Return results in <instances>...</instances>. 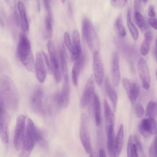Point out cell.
Returning <instances> with one entry per match:
<instances>
[{"label":"cell","mask_w":157,"mask_h":157,"mask_svg":"<svg viewBox=\"0 0 157 157\" xmlns=\"http://www.w3.org/2000/svg\"><path fill=\"white\" fill-rule=\"evenodd\" d=\"M0 107L16 110L19 104V97L17 89L12 79L4 75L0 81Z\"/></svg>","instance_id":"6da1fadb"},{"label":"cell","mask_w":157,"mask_h":157,"mask_svg":"<svg viewBox=\"0 0 157 157\" xmlns=\"http://www.w3.org/2000/svg\"><path fill=\"white\" fill-rule=\"evenodd\" d=\"M43 137L41 132L30 118L28 120L25 136L19 154L21 157H28L35 144L42 141Z\"/></svg>","instance_id":"7a4b0ae2"},{"label":"cell","mask_w":157,"mask_h":157,"mask_svg":"<svg viewBox=\"0 0 157 157\" xmlns=\"http://www.w3.org/2000/svg\"><path fill=\"white\" fill-rule=\"evenodd\" d=\"M17 56L25 68L33 72L35 68L34 59L31 51L30 41L26 34L20 36L17 49Z\"/></svg>","instance_id":"3957f363"},{"label":"cell","mask_w":157,"mask_h":157,"mask_svg":"<svg viewBox=\"0 0 157 157\" xmlns=\"http://www.w3.org/2000/svg\"><path fill=\"white\" fill-rule=\"evenodd\" d=\"M88 117L87 114L83 113L80 117L79 136L82 144L86 152L90 154L92 147L90 140L88 127Z\"/></svg>","instance_id":"277c9868"},{"label":"cell","mask_w":157,"mask_h":157,"mask_svg":"<svg viewBox=\"0 0 157 157\" xmlns=\"http://www.w3.org/2000/svg\"><path fill=\"white\" fill-rule=\"evenodd\" d=\"M82 34L89 48L93 50L97 45L98 39L92 22L87 18H84L82 20Z\"/></svg>","instance_id":"5b68a950"},{"label":"cell","mask_w":157,"mask_h":157,"mask_svg":"<svg viewBox=\"0 0 157 157\" xmlns=\"http://www.w3.org/2000/svg\"><path fill=\"white\" fill-rule=\"evenodd\" d=\"M26 118L22 114L19 115L17 118L14 137L13 145L17 151L21 148L25 132Z\"/></svg>","instance_id":"8992f818"},{"label":"cell","mask_w":157,"mask_h":157,"mask_svg":"<svg viewBox=\"0 0 157 157\" xmlns=\"http://www.w3.org/2000/svg\"><path fill=\"white\" fill-rule=\"evenodd\" d=\"M55 80L56 83L60 82L61 79V68L60 62L56 53L53 42L48 41L47 45Z\"/></svg>","instance_id":"52a82bcc"},{"label":"cell","mask_w":157,"mask_h":157,"mask_svg":"<svg viewBox=\"0 0 157 157\" xmlns=\"http://www.w3.org/2000/svg\"><path fill=\"white\" fill-rule=\"evenodd\" d=\"M94 76L91 75L87 81L80 100L79 106L81 109L86 108L94 95Z\"/></svg>","instance_id":"ba28073f"},{"label":"cell","mask_w":157,"mask_h":157,"mask_svg":"<svg viewBox=\"0 0 157 157\" xmlns=\"http://www.w3.org/2000/svg\"><path fill=\"white\" fill-rule=\"evenodd\" d=\"M137 70L142 87L148 90L150 87L151 78L149 68L145 59L141 58L138 61Z\"/></svg>","instance_id":"9c48e42d"},{"label":"cell","mask_w":157,"mask_h":157,"mask_svg":"<svg viewBox=\"0 0 157 157\" xmlns=\"http://www.w3.org/2000/svg\"><path fill=\"white\" fill-rule=\"evenodd\" d=\"M0 134L1 140L4 144L9 142V127L10 116L4 108L0 107Z\"/></svg>","instance_id":"30bf717a"},{"label":"cell","mask_w":157,"mask_h":157,"mask_svg":"<svg viewBox=\"0 0 157 157\" xmlns=\"http://www.w3.org/2000/svg\"><path fill=\"white\" fill-rule=\"evenodd\" d=\"M93 66L95 80L98 85H100L104 78V69L101 55L97 50L94 52Z\"/></svg>","instance_id":"8fae6325"},{"label":"cell","mask_w":157,"mask_h":157,"mask_svg":"<svg viewBox=\"0 0 157 157\" xmlns=\"http://www.w3.org/2000/svg\"><path fill=\"white\" fill-rule=\"evenodd\" d=\"M44 93L40 87L36 88L32 93L30 103L33 110L36 113H42L44 111Z\"/></svg>","instance_id":"7c38bea8"},{"label":"cell","mask_w":157,"mask_h":157,"mask_svg":"<svg viewBox=\"0 0 157 157\" xmlns=\"http://www.w3.org/2000/svg\"><path fill=\"white\" fill-rule=\"evenodd\" d=\"M70 99V88L69 82L64 81L61 92L56 94L55 99L60 107L66 108L69 104Z\"/></svg>","instance_id":"4fadbf2b"},{"label":"cell","mask_w":157,"mask_h":157,"mask_svg":"<svg viewBox=\"0 0 157 157\" xmlns=\"http://www.w3.org/2000/svg\"><path fill=\"white\" fill-rule=\"evenodd\" d=\"M122 82L129 99L132 103H133L140 93V89L138 85L136 82L125 78H123Z\"/></svg>","instance_id":"5bb4252c"},{"label":"cell","mask_w":157,"mask_h":157,"mask_svg":"<svg viewBox=\"0 0 157 157\" xmlns=\"http://www.w3.org/2000/svg\"><path fill=\"white\" fill-rule=\"evenodd\" d=\"M35 65L36 73L37 79L40 82L43 83L45 79L46 71L41 52L36 53Z\"/></svg>","instance_id":"9a60e30c"},{"label":"cell","mask_w":157,"mask_h":157,"mask_svg":"<svg viewBox=\"0 0 157 157\" xmlns=\"http://www.w3.org/2000/svg\"><path fill=\"white\" fill-rule=\"evenodd\" d=\"M112 80L115 86L118 85L121 79L119 68V57L116 52L114 53L112 61Z\"/></svg>","instance_id":"2e32d148"},{"label":"cell","mask_w":157,"mask_h":157,"mask_svg":"<svg viewBox=\"0 0 157 157\" xmlns=\"http://www.w3.org/2000/svg\"><path fill=\"white\" fill-rule=\"evenodd\" d=\"M72 44L73 51L71 53V59L72 61H75L81 54L80 34L78 31L76 29L73 32Z\"/></svg>","instance_id":"e0dca14e"},{"label":"cell","mask_w":157,"mask_h":157,"mask_svg":"<svg viewBox=\"0 0 157 157\" xmlns=\"http://www.w3.org/2000/svg\"><path fill=\"white\" fill-rule=\"evenodd\" d=\"M84 55L81 53L80 56L75 60L72 71V76L74 85L77 86L79 75L85 62Z\"/></svg>","instance_id":"ac0fdd59"},{"label":"cell","mask_w":157,"mask_h":157,"mask_svg":"<svg viewBox=\"0 0 157 157\" xmlns=\"http://www.w3.org/2000/svg\"><path fill=\"white\" fill-rule=\"evenodd\" d=\"M17 8L20 13L21 26L23 33L26 34L29 29V25L27 18L26 9L24 4L19 1L17 3Z\"/></svg>","instance_id":"d6986e66"},{"label":"cell","mask_w":157,"mask_h":157,"mask_svg":"<svg viewBox=\"0 0 157 157\" xmlns=\"http://www.w3.org/2000/svg\"><path fill=\"white\" fill-rule=\"evenodd\" d=\"M104 116L105 130L111 127H114L115 115L106 99L104 101Z\"/></svg>","instance_id":"ffe728a7"},{"label":"cell","mask_w":157,"mask_h":157,"mask_svg":"<svg viewBox=\"0 0 157 157\" xmlns=\"http://www.w3.org/2000/svg\"><path fill=\"white\" fill-rule=\"evenodd\" d=\"M124 141V126L120 124L115 140V157H118L123 148Z\"/></svg>","instance_id":"44dd1931"},{"label":"cell","mask_w":157,"mask_h":157,"mask_svg":"<svg viewBox=\"0 0 157 157\" xmlns=\"http://www.w3.org/2000/svg\"><path fill=\"white\" fill-rule=\"evenodd\" d=\"M60 48L59 49V57L61 72L64 81L69 82L68 72L65 52L63 48Z\"/></svg>","instance_id":"7402d4cb"},{"label":"cell","mask_w":157,"mask_h":157,"mask_svg":"<svg viewBox=\"0 0 157 157\" xmlns=\"http://www.w3.org/2000/svg\"><path fill=\"white\" fill-rule=\"evenodd\" d=\"M105 88L107 95L112 103L114 111L117 109V96L115 90L112 87L109 79L106 78L105 82Z\"/></svg>","instance_id":"603a6c76"},{"label":"cell","mask_w":157,"mask_h":157,"mask_svg":"<svg viewBox=\"0 0 157 157\" xmlns=\"http://www.w3.org/2000/svg\"><path fill=\"white\" fill-rule=\"evenodd\" d=\"M93 105L96 124L99 126L101 123V104L99 97L97 94L93 96Z\"/></svg>","instance_id":"cb8c5ba5"},{"label":"cell","mask_w":157,"mask_h":157,"mask_svg":"<svg viewBox=\"0 0 157 157\" xmlns=\"http://www.w3.org/2000/svg\"><path fill=\"white\" fill-rule=\"evenodd\" d=\"M107 136V147L111 157H115V140L114 132L106 134Z\"/></svg>","instance_id":"d4e9b609"},{"label":"cell","mask_w":157,"mask_h":157,"mask_svg":"<svg viewBox=\"0 0 157 157\" xmlns=\"http://www.w3.org/2000/svg\"><path fill=\"white\" fill-rule=\"evenodd\" d=\"M127 23L128 27L133 39L135 40H137L139 36V33L137 28L131 20V12L129 9L127 12Z\"/></svg>","instance_id":"484cf974"},{"label":"cell","mask_w":157,"mask_h":157,"mask_svg":"<svg viewBox=\"0 0 157 157\" xmlns=\"http://www.w3.org/2000/svg\"><path fill=\"white\" fill-rule=\"evenodd\" d=\"M52 14L47 13L45 18V36L46 38L50 39L52 35Z\"/></svg>","instance_id":"4316f807"},{"label":"cell","mask_w":157,"mask_h":157,"mask_svg":"<svg viewBox=\"0 0 157 157\" xmlns=\"http://www.w3.org/2000/svg\"><path fill=\"white\" fill-rule=\"evenodd\" d=\"M157 113V106L156 103L151 101L148 103L146 109V115L148 118H154Z\"/></svg>","instance_id":"83f0119b"},{"label":"cell","mask_w":157,"mask_h":157,"mask_svg":"<svg viewBox=\"0 0 157 157\" xmlns=\"http://www.w3.org/2000/svg\"><path fill=\"white\" fill-rule=\"evenodd\" d=\"M115 27L117 33L121 37H124L126 35L125 29L123 25L122 17L121 14L116 20L115 23Z\"/></svg>","instance_id":"f1b7e54d"},{"label":"cell","mask_w":157,"mask_h":157,"mask_svg":"<svg viewBox=\"0 0 157 157\" xmlns=\"http://www.w3.org/2000/svg\"><path fill=\"white\" fill-rule=\"evenodd\" d=\"M134 18L137 26L142 32L146 29V25L144 19L142 14L138 11H135Z\"/></svg>","instance_id":"f546056e"},{"label":"cell","mask_w":157,"mask_h":157,"mask_svg":"<svg viewBox=\"0 0 157 157\" xmlns=\"http://www.w3.org/2000/svg\"><path fill=\"white\" fill-rule=\"evenodd\" d=\"M140 132L144 137L148 138L151 135L149 132L147 125V118L143 119L140 123L139 125Z\"/></svg>","instance_id":"4dcf8cb0"},{"label":"cell","mask_w":157,"mask_h":157,"mask_svg":"<svg viewBox=\"0 0 157 157\" xmlns=\"http://www.w3.org/2000/svg\"><path fill=\"white\" fill-rule=\"evenodd\" d=\"M147 125L149 132L151 135L157 133V122L153 118H147Z\"/></svg>","instance_id":"1f68e13d"},{"label":"cell","mask_w":157,"mask_h":157,"mask_svg":"<svg viewBox=\"0 0 157 157\" xmlns=\"http://www.w3.org/2000/svg\"><path fill=\"white\" fill-rule=\"evenodd\" d=\"M151 42V41L145 38L142 42L140 46V51L143 55L145 56L148 54L150 49V43Z\"/></svg>","instance_id":"d6a6232c"},{"label":"cell","mask_w":157,"mask_h":157,"mask_svg":"<svg viewBox=\"0 0 157 157\" xmlns=\"http://www.w3.org/2000/svg\"><path fill=\"white\" fill-rule=\"evenodd\" d=\"M149 154L150 157H157V135L150 147Z\"/></svg>","instance_id":"836d02e7"},{"label":"cell","mask_w":157,"mask_h":157,"mask_svg":"<svg viewBox=\"0 0 157 157\" xmlns=\"http://www.w3.org/2000/svg\"><path fill=\"white\" fill-rule=\"evenodd\" d=\"M65 44L71 53L73 52V48L72 43L71 41L70 36L68 32H65L63 35Z\"/></svg>","instance_id":"e575fe53"},{"label":"cell","mask_w":157,"mask_h":157,"mask_svg":"<svg viewBox=\"0 0 157 157\" xmlns=\"http://www.w3.org/2000/svg\"><path fill=\"white\" fill-rule=\"evenodd\" d=\"M41 53L42 55L46 67L47 71L49 74H51L52 73L53 70L52 67L49 61L48 57L46 54L43 51H41Z\"/></svg>","instance_id":"d590c367"},{"label":"cell","mask_w":157,"mask_h":157,"mask_svg":"<svg viewBox=\"0 0 157 157\" xmlns=\"http://www.w3.org/2000/svg\"><path fill=\"white\" fill-rule=\"evenodd\" d=\"M135 112L137 117L140 118L143 117L144 112V107L140 103L136 104L135 107Z\"/></svg>","instance_id":"8d00e7d4"},{"label":"cell","mask_w":157,"mask_h":157,"mask_svg":"<svg viewBox=\"0 0 157 157\" xmlns=\"http://www.w3.org/2000/svg\"><path fill=\"white\" fill-rule=\"evenodd\" d=\"M134 140L137 151H138L140 154L143 155L144 154V150L142 143L138 136L137 135L135 136L134 137Z\"/></svg>","instance_id":"74e56055"},{"label":"cell","mask_w":157,"mask_h":157,"mask_svg":"<svg viewBox=\"0 0 157 157\" xmlns=\"http://www.w3.org/2000/svg\"><path fill=\"white\" fill-rule=\"evenodd\" d=\"M132 145V136L131 135H130L128 139L127 147V155L128 157H131Z\"/></svg>","instance_id":"f35d334b"},{"label":"cell","mask_w":157,"mask_h":157,"mask_svg":"<svg viewBox=\"0 0 157 157\" xmlns=\"http://www.w3.org/2000/svg\"><path fill=\"white\" fill-rule=\"evenodd\" d=\"M148 21L150 25L154 29L157 30V18L155 17H149Z\"/></svg>","instance_id":"ab89813d"},{"label":"cell","mask_w":157,"mask_h":157,"mask_svg":"<svg viewBox=\"0 0 157 157\" xmlns=\"http://www.w3.org/2000/svg\"><path fill=\"white\" fill-rule=\"evenodd\" d=\"M142 0H134V7L135 11L139 12L141 7Z\"/></svg>","instance_id":"60d3db41"},{"label":"cell","mask_w":157,"mask_h":157,"mask_svg":"<svg viewBox=\"0 0 157 157\" xmlns=\"http://www.w3.org/2000/svg\"><path fill=\"white\" fill-rule=\"evenodd\" d=\"M45 8L47 11V13H52L50 0H43Z\"/></svg>","instance_id":"b9f144b4"},{"label":"cell","mask_w":157,"mask_h":157,"mask_svg":"<svg viewBox=\"0 0 157 157\" xmlns=\"http://www.w3.org/2000/svg\"><path fill=\"white\" fill-rule=\"evenodd\" d=\"M148 15L151 17H154L156 16V12L155 10L154 7L153 5H150L149 6L148 10Z\"/></svg>","instance_id":"7bdbcfd3"},{"label":"cell","mask_w":157,"mask_h":157,"mask_svg":"<svg viewBox=\"0 0 157 157\" xmlns=\"http://www.w3.org/2000/svg\"><path fill=\"white\" fill-rule=\"evenodd\" d=\"M13 18L16 24L18 26H21V20L20 17L16 12H15L13 14Z\"/></svg>","instance_id":"ee69618b"},{"label":"cell","mask_w":157,"mask_h":157,"mask_svg":"<svg viewBox=\"0 0 157 157\" xmlns=\"http://www.w3.org/2000/svg\"><path fill=\"white\" fill-rule=\"evenodd\" d=\"M136 146L135 144H132L131 151V157L139 156Z\"/></svg>","instance_id":"f6af8a7d"},{"label":"cell","mask_w":157,"mask_h":157,"mask_svg":"<svg viewBox=\"0 0 157 157\" xmlns=\"http://www.w3.org/2000/svg\"><path fill=\"white\" fill-rule=\"evenodd\" d=\"M111 4L114 8L119 7L121 5V0H111Z\"/></svg>","instance_id":"bcb514c9"},{"label":"cell","mask_w":157,"mask_h":157,"mask_svg":"<svg viewBox=\"0 0 157 157\" xmlns=\"http://www.w3.org/2000/svg\"><path fill=\"white\" fill-rule=\"evenodd\" d=\"M99 156L100 157H105L106 156V154L103 149L101 148L99 150Z\"/></svg>","instance_id":"7dc6e473"},{"label":"cell","mask_w":157,"mask_h":157,"mask_svg":"<svg viewBox=\"0 0 157 157\" xmlns=\"http://www.w3.org/2000/svg\"><path fill=\"white\" fill-rule=\"evenodd\" d=\"M68 13L70 16H71L72 14V9L71 4L70 3H69L68 5Z\"/></svg>","instance_id":"c3c4849f"},{"label":"cell","mask_w":157,"mask_h":157,"mask_svg":"<svg viewBox=\"0 0 157 157\" xmlns=\"http://www.w3.org/2000/svg\"><path fill=\"white\" fill-rule=\"evenodd\" d=\"M36 9L38 12H40L41 10L40 4V0H36Z\"/></svg>","instance_id":"681fc988"},{"label":"cell","mask_w":157,"mask_h":157,"mask_svg":"<svg viewBox=\"0 0 157 157\" xmlns=\"http://www.w3.org/2000/svg\"><path fill=\"white\" fill-rule=\"evenodd\" d=\"M143 0V2L144 3H146L147 2L148 0Z\"/></svg>","instance_id":"f907efd6"},{"label":"cell","mask_w":157,"mask_h":157,"mask_svg":"<svg viewBox=\"0 0 157 157\" xmlns=\"http://www.w3.org/2000/svg\"><path fill=\"white\" fill-rule=\"evenodd\" d=\"M123 0V2H123L124 4L127 1V0Z\"/></svg>","instance_id":"816d5d0a"},{"label":"cell","mask_w":157,"mask_h":157,"mask_svg":"<svg viewBox=\"0 0 157 157\" xmlns=\"http://www.w3.org/2000/svg\"><path fill=\"white\" fill-rule=\"evenodd\" d=\"M61 0L63 3H64V2L65 0Z\"/></svg>","instance_id":"f5cc1de1"},{"label":"cell","mask_w":157,"mask_h":157,"mask_svg":"<svg viewBox=\"0 0 157 157\" xmlns=\"http://www.w3.org/2000/svg\"><path fill=\"white\" fill-rule=\"evenodd\" d=\"M6 2H8L9 0H5Z\"/></svg>","instance_id":"db71d44e"},{"label":"cell","mask_w":157,"mask_h":157,"mask_svg":"<svg viewBox=\"0 0 157 157\" xmlns=\"http://www.w3.org/2000/svg\"><path fill=\"white\" fill-rule=\"evenodd\" d=\"M156 56H157V50L156 51Z\"/></svg>","instance_id":"11a10c76"},{"label":"cell","mask_w":157,"mask_h":157,"mask_svg":"<svg viewBox=\"0 0 157 157\" xmlns=\"http://www.w3.org/2000/svg\"><path fill=\"white\" fill-rule=\"evenodd\" d=\"M156 76L157 77V70L156 72Z\"/></svg>","instance_id":"9f6ffc18"},{"label":"cell","mask_w":157,"mask_h":157,"mask_svg":"<svg viewBox=\"0 0 157 157\" xmlns=\"http://www.w3.org/2000/svg\"><path fill=\"white\" fill-rule=\"evenodd\" d=\"M156 44H157V39L156 40Z\"/></svg>","instance_id":"6f0895ef"},{"label":"cell","mask_w":157,"mask_h":157,"mask_svg":"<svg viewBox=\"0 0 157 157\" xmlns=\"http://www.w3.org/2000/svg\"></svg>","instance_id":"680465c9"},{"label":"cell","mask_w":157,"mask_h":157,"mask_svg":"<svg viewBox=\"0 0 157 157\" xmlns=\"http://www.w3.org/2000/svg\"></svg>","instance_id":"91938a15"}]
</instances>
